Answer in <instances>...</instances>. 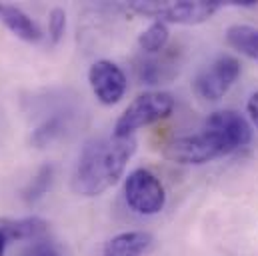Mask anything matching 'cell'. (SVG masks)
<instances>
[{"mask_svg":"<svg viewBox=\"0 0 258 256\" xmlns=\"http://www.w3.org/2000/svg\"><path fill=\"white\" fill-rule=\"evenodd\" d=\"M136 152L134 136H104L88 142L72 172V190L80 196H98L114 186Z\"/></svg>","mask_w":258,"mask_h":256,"instance_id":"cell-1","label":"cell"},{"mask_svg":"<svg viewBox=\"0 0 258 256\" xmlns=\"http://www.w3.org/2000/svg\"><path fill=\"white\" fill-rule=\"evenodd\" d=\"M230 152L232 150L222 140V136L208 126L196 134H186L170 140L162 150V154L176 164H206Z\"/></svg>","mask_w":258,"mask_h":256,"instance_id":"cell-2","label":"cell"},{"mask_svg":"<svg viewBox=\"0 0 258 256\" xmlns=\"http://www.w3.org/2000/svg\"><path fill=\"white\" fill-rule=\"evenodd\" d=\"M130 8L142 16H152L158 22H172V24H202L210 20V16L220 8L216 0H178V2H130Z\"/></svg>","mask_w":258,"mask_h":256,"instance_id":"cell-3","label":"cell"},{"mask_svg":"<svg viewBox=\"0 0 258 256\" xmlns=\"http://www.w3.org/2000/svg\"><path fill=\"white\" fill-rule=\"evenodd\" d=\"M172 110H174V98L168 92H144L126 106V110L116 120L112 134L118 138L132 136L138 128L166 118Z\"/></svg>","mask_w":258,"mask_h":256,"instance_id":"cell-4","label":"cell"},{"mask_svg":"<svg viewBox=\"0 0 258 256\" xmlns=\"http://www.w3.org/2000/svg\"><path fill=\"white\" fill-rule=\"evenodd\" d=\"M124 200L138 214H158L166 204V192L158 176L146 168L132 170L124 182Z\"/></svg>","mask_w":258,"mask_h":256,"instance_id":"cell-5","label":"cell"},{"mask_svg":"<svg viewBox=\"0 0 258 256\" xmlns=\"http://www.w3.org/2000/svg\"><path fill=\"white\" fill-rule=\"evenodd\" d=\"M240 76V62L234 56L222 54L198 72L194 78V92L208 102L220 100Z\"/></svg>","mask_w":258,"mask_h":256,"instance_id":"cell-6","label":"cell"},{"mask_svg":"<svg viewBox=\"0 0 258 256\" xmlns=\"http://www.w3.org/2000/svg\"><path fill=\"white\" fill-rule=\"evenodd\" d=\"M88 82L94 96L106 106L120 102L126 92V76L112 60H96L92 64L88 70Z\"/></svg>","mask_w":258,"mask_h":256,"instance_id":"cell-7","label":"cell"},{"mask_svg":"<svg viewBox=\"0 0 258 256\" xmlns=\"http://www.w3.org/2000/svg\"><path fill=\"white\" fill-rule=\"evenodd\" d=\"M204 126L218 132L222 136V140L228 144L230 150L246 146L250 142V138H252L250 124L244 120V116H240L234 110H216V112H212L206 118Z\"/></svg>","mask_w":258,"mask_h":256,"instance_id":"cell-8","label":"cell"},{"mask_svg":"<svg viewBox=\"0 0 258 256\" xmlns=\"http://www.w3.org/2000/svg\"><path fill=\"white\" fill-rule=\"evenodd\" d=\"M152 242H154L152 234L144 230L120 232L104 244L102 256H144L150 250Z\"/></svg>","mask_w":258,"mask_h":256,"instance_id":"cell-9","label":"cell"},{"mask_svg":"<svg viewBox=\"0 0 258 256\" xmlns=\"http://www.w3.org/2000/svg\"><path fill=\"white\" fill-rule=\"evenodd\" d=\"M0 232L8 242L14 240H42L48 232L46 220L38 216L26 218H0Z\"/></svg>","mask_w":258,"mask_h":256,"instance_id":"cell-10","label":"cell"},{"mask_svg":"<svg viewBox=\"0 0 258 256\" xmlns=\"http://www.w3.org/2000/svg\"><path fill=\"white\" fill-rule=\"evenodd\" d=\"M0 20L4 22V26L18 36L24 42H38L42 38V32L38 28V24L18 6H10V4H2L0 8Z\"/></svg>","mask_w":258,"mask_h":256,"instance_id":"cell-11","label":"cell"},{"mask_svg":"<svg viewBox=\"0 0 258 256\" xmlns=\"http://www.w3.org/2000/svg\"><path fill=\"white\" fill-rule=\"evenodd\" d=\"M178 62L174 60V52H164L156 58H146L138 64V78L146 84H162L176 76Z\"/></svg>","mask_w":258,"mask_h":256,"instance_id":"cell-12","label":"cell"},{"mask_svg":"<svg viewBox=\"0 0 258 256\" xmlns=\"http://www.w3.org/2000/svg\"><path fill=\"white\" fill-rule=\"evenodd\" d=\"M226 42L240 54L258 62V28L246 24H234L226 30Z\"/></svg>","mask_w":258,"mask_h":256,"instance_id":"cell-13","label":"cell"},{"mask_svg":"<svg viewBox=\"0 0 258 256\" xmlns=\"http://www.w3.org/2000/svg\"><path fill=\"white\" fill-rule=\"evenodd\" d=\"M168 38H170L168 26H166L164 22L154 20L146 30L140 32V36H138V46H140V50H144V52H148V54H158V52L166 50Z\"/></svg>","mask_w":258,"mask_h":256,"instance_id":"cell-14","label":"cell"},{"mask_svg":"<svg viewBox=\"0 0 258 256\" xmlns=\"http://www.w3.org/2000/svg\"><path fill=\"white\" fill-rule=\"evenodd\" d=\"M54 180V166L52 164H44L38 168V172L34 174V178L28 182V186L22 192V198L26 204H36L38 200H42Z\"/></svg>","mask_w":258,"mask_h":256,"instance_id":"cell-15","label":"cell"},{"mask_svg":"<svg viewBox=\"0 0 258 256\" xmlns=\"http://www.w3.org/2000/svg\"><path fill=\"white\" fill-rule=\"evenodd\" d=\"M64 130V120L62 116L54 114V116H48L46 120H42L38 126L32 130L30 134V142L36 146V148H44L48 146L52 140H56Z\"/></svg>","mask_w":258,"mask_h":256,"instance_id":"cell-16","label":"cell"},{"mask_svg":"<svg viewBox=\"0 0 258 256\" xmlns=\"http://www.w3.org/2000/svg\"><path fill=\"white\" fill-rule=\"evenodd\" d=\"M66 30V12L62 8H52L48 14V34H50V42L58 44L64 36Z\"/></svg>","mask_w":258,"mask_h":256,"instance_id":"cell-17","label":"cell"},{"mask_svg":"<svg viewBox=\"0 0 258 256\" xmlns=\"http://www.w3.org/2000/svg\"><path fill=\"white\" fill-rule=\"evenodd\" d=\"M22 256H60V252L50 244V242H44V240H36L34 244H30Z\"/></svg>","mask_w":258,"mask_h":256,"instance_id":"cell-18","label":"cell"},{"mask_svg":"<svg viewBox=\"0 0 258 256\" xmlns=\"http://www.w3.org/2000/svg\"><path fill=\"white\" fill-rule=\"evenodd\" d=\"M248 114H250L254 126L258 128V90L250 96V100H248Z\"/></svg>","mask_w":258,"mask_h":256,"instance_id":"cell-19","label":"cell"},{"mask_svg":"<svg viewBox=\"0 0 258 256\" xmlns=\"http://www.w3.org/2000/svg\"><path fill=\"white\" fill-rule=\"evenodd\" d=\"M6 244H8V240L2 236V232H0V256H4V250H6Z\"/></svg>","mask_w":258,"mask_h":256,"instance_id":"cell-20","label":"cell"},{"mask_svg":"<svg viewBox=\"0 0 258 256\" xmlns=\"http://www.w3.org/2000/svg\"><path fill=\"white\" fill-rule=\"evenodd\" d=\"M0 8H2V4H0Z\"/></svg>","mask_w":258,"mask_h":256,"instance_id":"cell-21","label":"cell"}]
</instances>
